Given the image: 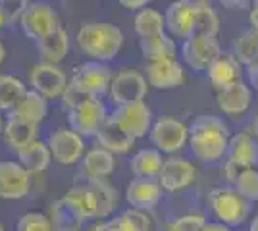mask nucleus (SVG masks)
<instances>
[{
	"mask_svg": "<svg viewBox=\"0 0 258 231\" xmlns=\"http://www.w3.org/2000/svg\"><path fill=\"white\" fill-rule=\"evenodd\" d=\"M229 139V125L212 114H201L189 125V148L195 158L205 164H214L226 158Z\"/></svg>",
	"mask_w": 258,
	"mask_h": 231,
	"instance_id": "nucleus-1",
	"label": "nucleus"
},
{
	"mask_svg": "<svg viewBox=\"0 0 258 231\" xmlns=\"http://www.w3.org/2000/svg\"><path fill=\"white\" fill-rule=\"evenodd\" d=\"M123 33L118 25L106 22L85 23L79 27L76 35V41L79 50L93 58V62L106 64L119 54L123 46Z\"/></svg>",
	"mask_w": 258,
	"mask_h": 231,
	"instance_id": "nucleus-2",
	"label": "nucleus"
},
{
	"mask_svg": "<svg viewBox=\"0 0 258 231\" xmlns=\"http://www.w3.org/2000/svg\"><path fill=\"white\" fill-rule=\"evenodd\" d=\"M208 204L220 223L237 227L248 218L250 202L243 198L233 187H214L208 193Z\"/></svg>",
	"mask_w": 258,
	"mask_h": 231,
	"instance_id": "nucleus-3",
	"label": "nucleus"
},
{
	"mask_svg": "<svg viewBox=\"0 0 258 231\" xmlns=\"http://www.w3.org/2000/svg\"><path fill=\"white\" fill-rule=\"evenodd\" d=\"M112 81H114V73H112L110 66L91 60L74 69L70 85H74L77 91H81L83 95L91 97V99H100L102 95L110 93Z\"/></svg>",
	"mask_w": 258,
	"mask_h": 231,
	"instance_id": "nucleus-4",
	"label": "nucleus"
},
{
	"mask_svg": "<svg viewBox=\"0 0 258 231\" xmlns=\"http://www.w3.org/2000/svg\"><path fill=\"white\" fill-rule=\"evenodd\" d=\"M20 27L27 39L39 43L44 37H48L60 29V20H58V14L50 4L29 2L23 16L20 18Z\"/></svg>",
	"mask_w": 258,
	"mask_h": 231,
	"instance_id": "nucleus-5",
	"label": "nucleus"
},
{
	"mask_svg": "<svg viewBox=\"0 0 258 231\" xmlns=\"http://www.w3.org/2000/svg\"><path fill=\"white\" fill-rule=\"evenodd\" d=\"M199 14H201V0H177L168 6L164 14L166 29L170 37L177 39H191L199 29Z\"/></svg>",
	"mask_w": 258,
	"mask_h": 231,
	"instance_id": "nucleus-6",
	"label": "nucleus"
},
{
	"mask_svg": "<svg viewBox=\"0 0 258 231\" xmlns=\"http://www.w3.org/2000/svg\"><path fill=\"white\" fill-rule=\"evenodd\" d=\"M149 139L158 152L175 154L189 143V125H185L181 120L162 116L152 123Z\"/></svg>",
	"mask_w": 258,
	"mask_h": 231,
	"instance_id": "nucleus-7",
	"label": "nucleus"
},
{
	"mask_svg": "<svg viewBox=\"0 0 258 231\" xmlns=\"http://www.w3.org/2000/svg\"><path fill=\"white\" fill-rule=\"evenodd\" d=\"M149 93V81L141 71L135 69H121L114 75L110 87V100L114 106H125L133 102H143Z\"/></svg>",
	"mask_w": 258,
	"mask_h": 231,
	"instance_id": "nucleus-8",
	"label": "nucleus"
},
{
	"mask_svg": "<svg viewBox=\"0 0 258 231\" xmlns=\"http://www.w3.org/2000/svg\"><path fill=\"white\" fill-rule=\"evenodd\" d=\"M110 118L135 141L141 137H147L152 129V123H154L152 121V110L145 100L125 104V106H116L114 112L110 114Z\"/></svg>",
	"mask_w": 258,
	"mask_h": 231,
	"instance_id": "nucleus-9",
	"label": "nucleus"
},
{
	"mask_svg": "<svg viewBox=\"0 0 258 231\" xmlns=\"http://www.w3.org/2000/svg\"><path fill=\"white\" fill-rule=\"evenodd\" d=\"M220 54H222V48L216 37L195 35L191 39L183 41L181 44L183 64L191 67L193 71H206Z\"/></svg>",
	"mask_w": 258,
	"mask_h": 231,
	"instance_id": "nucleus-10",
	"label": "nucleus"
},
{
	"mask_svg": "<svg viewBox=\"0 0 258 231\" xmlns=\"http://www.w3.org/2000/svg\"><path fill=\"white\" fill-rule=\"evenodd\" d=\"M70 129L79 133L81 137H97L100 127L108 120L106 108L100 99H89L74 110L66 112Z\"/></svg>",
	"mask_w": 258,
	"mask_h": 231,
	"instance_id": "nucleus-11",
	"label": "nucleus"
},
{
	"mask_svg": "<svg viewBox=\"0 0 258 231\" xmlns=\"http://www.w3.org/2000/svg\"><path fill=\"white\" fill-rule=\"evenodd\" d=\"M46 144L52 152V160L60 166L77 164L85 154L83 137L70 127H58L56 131H52Z\"/></svg>",
	"mask_w": 258,
	"mask_h": 231,
	"instance_id": "nucleus-12",
	"label": "nucleus"
},
{
	"mask_svg": "<svg viewBox=\"0 0 258 231\" xmlns=\"http://www.w3.org/2000/svg\"><path fill=\"white\" fill-rule=\"evenodd\" d=\"M29 83L33 91H37L39 95H43L44 99H62V95L68 89V77L58 66L52 64H35L29 73Z\"/></svg>",
	"mask_w": 258,
	"mask_h": 231,
	"instance_id": "nucleus-13",
	"label": "nucleus"
},
{
	"mask_svg": "<svg viewBox=\"0 0 258 231\" xmlns=\"http://www.w3.org/2000/svg\"><path fill=\"white\" fill-rule=\"evenodd\" d=\"M195 179H197V168L187 158L170 156L168 160H164L160 176H158V183H160L162 191L179 193L189 185H193Z\"/></svg>",
	"mask_w": 258,
	"mask_h": 231,
	"instance_id": "nucleus-14",
	"label": "nucleus"
},
{
	"mask_svg": "<svg viewBox=\"0 0 258 231\" xmlns=\"http://www.w3.org/2000/svg\"><path fill=\"white\" fill-rule=\"evenodd\" d=\"M31 191V174L20 162H0V198L20 200Z\"/></svg>",
	"mask_w": 258,
	"mask_h": 231,
	"instance_id": "nucleus-15",
	"label": "nucleus"
},
{
	"mask_svg": "<svg viewBox=\"0 0 258 231\" xmlns=\"http://www.w3.org/2000/svg\"><path fill=\"white\" fill-rule=\"evenodd\" d=\"M147 81L149 85L160 91L175 89L183 85L185 81V69L177 58L172 60H160V62H149L147 64Z\"/></svg>",
	"mask_w": 258,
	"mask_h": 231,
	"instance_id": "nucleus-16",
	"label": "nucleus"
},
{
	"mask_svg": "<svg viewBox=\"0 0 258 231\" xmlns=\"http://www.w3.org/2000/svg\"><path fill=\"white\" fill-rule=\"evenodd\" d=\"M162 187L158 179H131L125 187V200L135 210H152L162 200Z\"/></svg>",
	"mask_w": 258,
	"mask_h": 231,
	"instance_id": "nucleus-17",
	"label": "nucleus"
},
{
	"mask_svg": "<svg viewBox=\"0 0 258 231\" xmlns=\"http://www.w3.org/2000/svg\"><path fill=\"white\" fill-rule=\"evenodd\" d=\"M226 162L239 166L243 170H252L258 166V143L250 133H235L231 135L227 144Z\"/></svg>",
	"mask_w": 258,
	"mask_h": 231,
	"instance_id": "nucleus-18",
	"label": "nucleus"
},
{
	"mask_svg": "<svg viewBox=\"0 0 258 231\" xmlns=\"http://www.w3.org/2000/svg\"><path fill=\"white\" fill-rule=\"evenodd\" d=\"M241 73H243V69H241V64L235 60V56L226 54V52H222L214 60V64L206 69L208 81L214 87L216 93L226 91V89L233 87L235 83H239Z\"/></svg>",
	"mask_w": 258,
	"mask_h": 231,
	"instance_id": "nucleus-19",
	"label": "nucleus"
},
{
	"mask_svg": "<svg viewBox=\"0 0 258 231\" xmlns=\"http://www.w3.org/2000/svg\"><path fill=\"white\" fill-rule=\"evenodd\" d=\"M218 108L229 118H239L250 108L252 104V89L245 81H239L233 87L216 93Z\"/></svg>",
	"mask_w": 258,
	"mask_h": 231,
	"instance_id": "nucleus-20",
	"label": "nucleus"
},
{
	"mask_svg": "<svg viewBox=\"0 0 258 231\" xmlns=\"http://www.w3.org/2000/svg\"><path fill=\"white\" fill-rule=\"evenodd\" d=\"M97 141L100 144V148H104L112 154H125L135 144V139H131L110 116L104 121V125L100 127V131L97 133Z\"/></svg>",
	"mask_w": 258,
	"mask_h": 231,
	"instance_id": "nucleus-21",
	"label": "nucleus"
},
{
	"mask_svg": "<svg viewBox=\"0 0 258 231\" xmlns=\"http://www.w3.org/2000/svg\"><path fill=\"white\" fill-rule=\"evenodd\" d=\"M4 141L8 146H12L16 152H20L22 148L29 146L31 143L39 141V125L29 123V121L18 120V118H8L4 123Z\"/></svg>",
	"mask_w": 258,
	"mask_h": 231,
	"instance_id": "nucleus-22",
	"label": "nucleus"
},
{
	"mask_svg": "<svg viewBox=\"0 0 258 231\" xmlns=\"http://www.w3.org/2000/svg\"><path fill=\"white\" fill-rule=\"evenodd\" d=\"M48 218L52 221L54 231H79L85 223V218L77 212V208L66 197L58 198L50 204Z\"/></svg>",
	"mask_w": 258,
	"mask_h": 231,
	"instance_id": "nucleus-23",
	"label": "nucleus"
},
{
	"mask_svg": "<svg viewBox=\"0 0 258 231\" xmlns=\"http://www.w3.org/2000/svg\"><path fill=\"white\" fill-rule=\"evenodd\" d=\"M89 193L95 198V204H97V218H106L110 216L116 204H118V195H116V189L108 183L106 179H95V177H85L81 181Z\"/></svg>",
	"mask_w": 258,
	"mask_h": 231,
	"instance_id": "nucleus-24",
	"label": "nucleus"
},
{
	"mask_svg": "<svg viewBox=\"0 0 258 231\" xmlns=\"http://www.w3.org/2000/svg\"><path fill=\"white\" fill-rule=\"evenodd\" d=\"M164 166L162 152L156 148H143L129 160V172L137 179H158L160 170Z\"/></svg>",
	"mask_w": 258,
	"mask_h": 231,
	"instance_id": "nucleus-25",
	"label": "nucleus"
},
{
	"mask_svg": "<svg viewBox=\"0 0 258 231\" xmlns=\"http://www.w3.org/2000/svg\"><path fill=\"white\" fill-rule=\"evenodd\" d=\"M35 44H37V50H39L44 64L58 66L66 58V54L70 52V35L66 33V29L60 27L58 31H54L52 35L44 37L43 41Z\"/></svg>",
	"mask_w": 258,
	"mask_h": 231,
	"instance_id": "nucleus-26",
	"label": "nucleus"
},
{
	"mask_svg": "<svg viewBox=\"0 0 258 231\" xmlns=\"http://www.w3.org/2000/svg\"><path fill=\"white\" fill-rule=\"evenodd\" d=\"M139 48L143 58L149 62H160V60H172L177 54V46L173 37L168 33L149 37V39H139Z\"/></svg>",
	"mask_w": 258,
	"mask_h": 231,
	"instance_id": "nucleus-27",
	"label": "nucleus"
},
{
	"mask_svg": "<svg viewBox=\"0 0 258 231\" xmlns=\"http://www.w3.org/2000/svg\"><path fill=\"white\" fill-rule=\"evenodd\" d=\"M46 114H48V102H46V99L31 89V91H27V95L23 97L22 102L16 106V110L10 112V118H18V120L39 125L41 121H44Z\"/></svg>",
	"mask_w": 258,
	"mask_h": 231,
	"instance_id": "nucleus-28",
	"label": "nucleus"
},
{
	"mask_svg": "<svg viewBox=\"0 0 258 231\" xmlns=\"http://www.w3.org/2000/svg\"><path fill=\"white\" fill-rule=\"evenodd\" d=\"M18 160L29 174H43L44 170H48V166L52 162V152H50L46 143L35 141L18 152Z\"/></svg>",
	"mask_w": 258,
	"mask_h": 231,
	"instance_id": "nucleus-29",
	"label": "nucleus"
},
{
	"mask_svg": "<svg viewBox=\"0 0 258 231\" xmlns=\"http://www.w3.org/2000/svg\"><path fill=\"white\" fill-rule=\"evenodd\" d=\"M116 168V158L114 154L104 150V148H91L89 152L83 156V172L87 177H95V179H106L112 176Z\"/></svg>",
	"mask_w": 258,
	"mask_h": 231,
	"instance_id": "nucleus-30",
	"label": "nucleus"
},
{
	"mask_svg": "<svg viewBox=\"0 0 258 231\" xmlns=\"http://www.w3.org/2000/svg\"><path fill=\"white\" fill-rule=\"evenodd\" d=\"M133 29L141 39L164 35L166 33V18L154 8H145V10L137 12V16L133 20Z\"/></svg>",
	"mask_w": 258,
	"mask_h": 231,
	"instance_id": "nucleus-31",
	"label": "nucleus"
},
{
	"mask_svg": "<svg viewBox=\"0 0 258 231\" xmlns=\"http://www.w3.org/2000/svg\"><path fill=\"white\" fill-rule=\"evenodd\" d=\"M25 95H27V89L22 79H18L16 75H6V73L0 75V110L14 112Z\"/></svg>",
	"mask_w": 258,
	"mask_h": 231,
	"instance_id": "nucleus-32",
	"label": "nucleus"
},
{
	"mask_svg": "<svg viewBox=\"0 0 258 231\" xmlns=\"http://www.w3.org/2000/svg\"><path fill=\"white\" fill-rule=\"evenodd\" d=\"M235 60L241 66H250L258 58V31L248 27L241 35H237V39L233 41V52Z\"/></svg>",
	"mask_w": 258,
	"mask_h": 231,
	"instance_id": "nucleus-33",
	"label": "nucleus"
},
{
	"mask_svg": "<svg viewBox=\"0 0 258 231\" xmlns=\"http://www.w3.org/2000/svg\"><path fill=\"white\" fill-rule=\"evenodd\" d=\"M64 197L76 206L77 212L85 218V221L97 218V204H95V198H93V195L89 193V189H87L81 181H77L74 187L68 189V193H66Z\"/></svg>",
	"mask_w": 258,
	"mask_h": 231,
	"instance_id": "nucleus-34",
	"label": "nucleus"
},
{
	"mask_svg": "<svg viewBox=\"0 0 258 231\" xmlns=\"http://www.w3.org/2000/svg\"><path fill=\"white\" fill-rule=\"evenodd\" d=\"M220 31V18L216 10L212 8L210 2H203L201 0V14H199V29L197 35L203 37H216Z\"/></svg>",
	"mask_w": 258,
	"mask_h": 231,
	"instance_id": "nucleus-35",
	"label": "nucleus"
},
{
	"mask_svg": "<svg viewBox=\"0 0 258 231\" xmlns=\"http://www.w3.org/2000/svg\"><path fill=\"white\" fill-rule=\"evenodd\" d=\"M237 193L243 198H247L248 202H256L258 200V170H247L243 176L239 177L233 185Z\"/></svg>",
	"mask_w": 258,
	"mask_h": 231,
	"instance_id": "nucleus-36",
	"label": "nucleus"
},
{
	"mask_svg": "<svg viewBox=\"0 0 258 231\" xmlns=\"http://www.w3.org/2000/svg\"><path fill=\"white\" fill-rule=\"evenodd\" d=\"M16 231H54L52 221L41 212H27L18 220Z\"/></svg>",
	"mask_w": 258,
	"mask_h": 231,
	"instance_id": "nucleus-37",
	"label": "nucleus"
},
{
	"mask_svg": "<svg viewBox=\"0 0 258 231\" xmlns=\"http://www.w3.org/2000/svg\"><path fill=\"white\" fill-rule=\"evenodd\" d=\"M206 225V218L203 214H187L168 225V231H201Z\"/></svg>",
	"mask_w": 258,
	"mask_h": 231,
	"instance_id": "nucleus-38",
	"label": "nucleus"
},
{
	"mask_svg": "<svg viewBox=\"0 0 258 231\" xmlns=\"http://www.w3.org/2000/svg\"><path fill=\"white\" fill-rule=\"evenodd\" d=\"M121 216L127 220V223L133 227V231H151L152 229V221L147 216V212L143 210L129 208L125 212H121Z\"/></svg>",
	"mask_w": 258,
	"mask_h": 231,
	"instance_id": "nucleus-39",
	"label": "nucleus"
},
{
	"mask_svg": "<svg viewBox=\"0 0 258 231\" xmlns=\"http://www.w3.org/2000/svg\"><path fill=\"white\" fill-rule=\"evenodd\" d=\"M89 99H91V97H87L81 91H77L74 85H68L66 93L62 95V106H64L66 112H70V110H74V108H77L79 104L87 102Z\"/></svg>",
	"mask_w": 258,
	"mask_h": 231,
	"instance_id": "nucleus-40",
	"label": "nucleus"
},
{
	"mask_svg": "<svg viewBox=\"0 0 258 231\" xmlns=\"http://www.w3.org/2000/svg\"><path fill=\"white\" fill-rule=\"evenodd\" d=\"M29 2H23V0H18V2H2V8H4V14H6V20L8 22H18L20 23V18L23 16V12L27 8Z\"/></svg>",
	"mask_w": 258,
	"mask_h": 231,
	"instance_id": "nucleus-41",
	"label": "nucleus"
},
{
	"mask_svg": "<svg viewBox=\"0 0 258 231\" xmlns=\"http://www.w3.org/2000/svg\"><path fill=\"white\" fill-rule=\"evenodd\" d=\"M108 225V231H133V227L127 223V220L119 214V216H116V218H112V220L106 221Z\"/></svg>",
	"mask_w": 258,
	"mask_h": 231,
	"instance_id": "nucleus-42",
	"label": "nucleus"
},
{
	"mask_svg": "<svg viewBox=\"0 0 258 231\" xmlns=\"http://www.w3.org/2000/svg\"><path fill=\"white\" fill-rule=\"evenodd\" d=\"M247 77H248V85L258 93V58L250 66H247Z\"/></svg>",
	"mask_w": 258,
	"mask_h": 231,
	"instance_id": "nucleus-43",
	"label": "nucleus"
},
{
	"mask_svg": "<svg viewBox=\"0 0 258 231\" xmlns=\"http://www.w3.org/2000/svg\"><path fill=\"white\" fill-rule=\"evenodd\" d=\"M222 6L224 8H229V10H250L252 4L247 2V0H222Z\"/></svg>",
	"mask_w": 258,
	"mask_h": 231,
	"instance_id": "nucleus-44",
	"label": "nucleus"
},
{
	"mask_svg": "<svg viewBox=\"0 0 258 231\" xmlns=\"http://www.w3.org/2000/svg\"><path fill=\"white\" fill-rule=\"evenodd\" d=\"M119 4H121L125 10H139L141 12L147 8V2H145V0H121Z\"/></svg>",
	"mask_w": 258,
	"mask_h": 231,
	"instance_id": "nucleus-45",
	"label": "nucleus"
},
{
	"mask_svg": "<svg viewBox=\"0 0 258 231\" xmlns=\"http://www.w3.org/2000/svg\"><path fill=\"white\" fill-rule=\"evenodd\" d=\"M248 23H250L252 29H256L258 31V0L256 2H252V8H250V12H248Z\"/></svg>",
	"mask_w": 258,
	"mask_h": 231,
	"instance_id": "nucleus-46",
	"label": "nucleus"
},
{
	"mask_svg": "<svg viewBox=\"0 0 258 231\" xmlns=\"http://www.w3.org/2000/svg\"><path fill=\"white\" fill-rule=\"evenodd\" d=\"M201 231H231V227H227L220 221H206V225Z\"/></svg>",
	"mask_w": 258,
	"mask_h": 231,
	"instance_id": "nucleus-47",
	"label": "nucleus"
},
{
	"mask_svg": "<svg viewBox=\"0 0 258 231\" xmlns=\"http://www.w3.org/2000/svg\"><path fill=\"white\" fill-rule=\"evenodd\" d=\"M252 137L256 139V143H258V112H256V116H254V120H252Z\"/></svg>",
	"mask_w": 258,
	"mask_h": 231,
	"instance_id": "nucleus-48",
	"label": "nucleus"
},
{
	"mask_svg": "<svg viewBox=\"0 0 258 231\" xmlns=\"http://www.w3.org/2000/svg\"><path fill=\"white\" fill-rule=\"evenodd\" d=\"M8 23V20H6V14H4V8H2V2H0V29L4 27Z\"/></svg>",
	"mask_w": 258,
	"mask_h": 231,
	"instance_id": "nucleus-49",
	"label": "nucleus"
},
{
	"mask_svg": "<svg viewBox=\"0 0 258 231\" xmlns=\"http://www.w3.org/2000/svg\"><path fill=\"white\" fill-rule=\"evenodd\" d=\"M91 231H108L106 221H100V223H97V225H93V227H91Z\"/></svg>",
	"mask_w": 258,
	"mask_h": 231,
	"instance_id": "nucleus-50",
	"label": "nucleus"
},
{
	"mask_svg": "<svg viewBox=\"0 0 258 231\" xmlns=\"http://www.w3.org/2000/svg\"><path fill=\"white\" fill-rule=\"evenodd\" d=\"M248 231H258V216H254V220L250 221V225H248Z\"/></svg>",
	"mask_w": 258,
	"mask_h": 231,
	"instance_id": "nucleus-51",
	"label": "nucleus"
},
{
	"mask_svg": "<svg viewBox=\"0 0 258 231\" xmlns=\"http://www.w3.org/2000/svg\"><path fill=\"white\" fill-rule=\"evenodd\" d=\"M4 58H6V48H4V44L0 41V64L4 62Z\"/></svg>",
	"mask_w": 258,
	"mask_h": 231,
	"instance_id": "nucleus-52",
	"label": "nucleus"
},
{
	"mask_svg": "<svg viewBox=\"0 0 258 231\" xmlns=\"http://www.w3.org/2000/svg\"><path fill=\"white\" fill-rule=\"evenodd\" d=\"M2 131H4V121H2V118H0V135H2Z\"/></svg>",
	"mask_w": 258,
	"mask_h": 231,
	"instance_id": "nucleus-53",
	"label": "nucleus"
},
{
	"mask_svg": "<svg viewBox=\"0 0 258 231\" xmlns=\"http://www.w3.org/2000/svg\"><path fill=\"white\" fill-rule=\"evenodd\" d=\"M0 231H6V229H4V225H2V223H0Z\"/></svg>",
	"mask_w": 258,
	"mask_h": 231,
	"instance_id": "nucleus-54",
	"label": "nucleus"
},
{
	"mask_svg": "<svg viewBox=\"0 0 258 231\" xmlns=\"http://www.w3.org/2000/svg\"><path fill=\"white\" fill-rule=\"evenodd\" d=\"M256 170H258V166H256Z\"/></svg>",
	"mask_w": 258,
	"mask_h": 231,
	"instance_id": "nucleus-55",
	"label": "nucleus"
}]
</instances>
